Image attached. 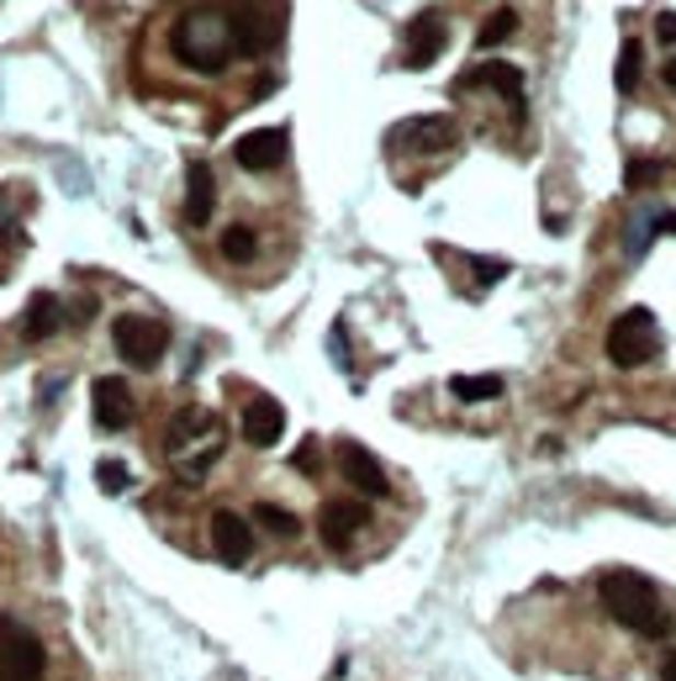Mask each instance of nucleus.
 <instances>
[{
  "label": "nucleus",
  "mask_w": 676,
  "mask_h": 681,
  "mask_svg": "<svg viewBox=\"0 0 676 681\" xmlns=\"http://www.w3.org/2000/svg\"><path fill=\"white\" fill-rule=\"evenodd\" d=\"M597 597H603V608H608L623 628H634V634H645V639L672 634V628H666V613H661V587H655L650 576H640V570H608V576L597 581Z\"/></svg>",
  "instance_id": "nucleus-1"
},
{
  "label": "nucleus",
  "mask_w": 676,
  "mask_h": 681,
  "mask_svg": "<svg viewBox=\"0 0 676 681\" xmlns=\"http://www.w3.org/2000/svg\"><path fill=\"white\" fill-rule=\"evenodd\" d=\"M170 48L185 69L196 74H222L233 59V32L222 11H185L175 27H170Z\"/></svg>",
  "instance_id": "nucleus-2"
},
{
  "label": "nucleus",
  "mask_w": 676,
  "mask_h": 681,
  "mask_svg": "<svg viewBox=\"0 0 676 681\" xmlns=\"http://www.w3.org/2000/svg\"><path fill=\"white\" fill-rule=\"evenodd\" d=\"M164 449H170V460H175V471L185 475V481H202V475L211 471V460L222 454V423L206 413V407H185V413H175V423H170Z\"/></svg>",
  "instance_id": "nucleus-3"
},
{
  "label": "nucleus",
  "mask_w": 676,
  "mask_h": 681,
  "mask_svg": "<svg viewBox=\"0 0 676 681\" xmlns=\"http://www.w3.org/2000/svg\"><path fill=\"white\" fill-rule=\"evenodd\" d=\"M655 355H661V323H655V312L650 307L618 312L614 327H608V359H614L618 370H640Z\"/></svg>",
  "instance_id": "nucleus-4"
},
{
  "label": "nucleus",
  "mask_w": 676,
  "mask_h": 681,
  "mask_svg": "<svg viewBox=\"0 0 676 681\" xmlns=\"http://www.w3.org/2000/svg\"><path fill=\"white\" fill-rule=\"evenodd\" d=\"M112 344H117V355L133 370H153L164 359V349H170V327L159 318H144V312H122L112 323Z\"/></svg>",
  "instance_id": "nucleus-5"
},
{
  "label": "nucleus",
  "mask_w": 676,
  "mask_h": 681,
  "mask_svg": "<svg viewBox=\"0 0 676 681\" xmlns=\"http://www.w3.org/2000/svg\"><path fill=\"white\" fill-rule=\"evenodd\" d=\"M43 671H48L43 639L16 619H0V681H43Z\"/></svg>",
  "instance_id": "nucleus-6"
},
{
  "label": "nucleus",
  "mask_w": 676,
  "mask_h": 681,
  "mask_svg": "<svg viewBox=\"0 0 676 681\" xmlns=\"http://www.w3.org/2000/svg\"><path fill=\"white\" fill-rule=\"evenodd\" d=\"M90 407H95V428H106V434L133 428V417H138L133 385L122 381V376H95V385H90Z\"/></svg>",
  "instance_id": "nucleus-7"
},
{
  "label": "nucleus",
  "mask_w": 676,
  "mask_h": 681,
  "mask_svg": "<svg viewBox=\"0 0 676 681\" xmlns=\"http://www.w3.org/2000/svg\"><path fill=\"white\" fill-rule=\"evenodd\" d=\"M391 138L397 143H408L417 153H444L455 149V138H460V122L449 117V112H428V117H408L391 127Z\"/></svg>",
  "instance_id": "nucleus-8"
},
{
  "label": "nucleus",
  "mask_w": 676,
  "mask_h": 681,
  "mask_svg": "<svg viewBox=\"0 0 676 681\" xmlns=\"http://www.w3.org/2000/svg\"><path fill=\"white\" fill-rule=\"evenodd\" d=\"M444 43H449V22H444V11H417V16L408 22L402 64H408V69H428V64L444 54Z\"/></svg>",
  "instance_id": "nucleus-9"
},
{
  "label": "nucleus",
  "mask_w": 676,
  "mask_h": 681,
  "mask_svg": "<svg viewBox=\"0 0 676 681\" xmlns=\"http://www.w3.org/2000/svg\"><path fill=\"white\" fill-rule=\"evenodd\" d=\"M471 85H492L502 90V101H507V112H513V122H524V69L518 64H507V59H486V64H476L471 74H460V90H471Z\"/></svg>",
  "instance_id": "nucleus-10"
},
{
  "label": "nucleus",
  "mask_w": 676,
  "mask_h": 681,
  "mask_svg": "<svg viewBox=\"0 0 676 681\" xmlns=\"http://www.w3.org/2000/svg\"><path fill=\"white\" fill-rule=\"evenodd\" d=\"M238 428H243V439H249L254 449L280 445V434H286V407H280L275 396H249V402H243V417H238Z\"/></svg>",
  "instance_id": "nucleus-11"
},
{
  "label": "nucleus",
  "mask_w": 676,
  "mask_h": 681,
  "mask_svg": "<svg viewBox=\"0 0 676 681\" xmlns=\"http://www.w3.org/2000/svg\"><path fill=\"white\" fill-rule=\"evenodd\" d=\"M211 550H217L222 565H243L254 555V529L238 518L233 507H217V512H211Z\"/></svg>",
  "instance_id": "nucleus-12"
},
{
  "label": "nucleus",
  "mask_w": 676,
  "mask_h": 681,
  "mask_svg": "<svg viewBox=\"0 0 676 681\" xmlns=\"http://www.w3.org/2000/svg\"><path fill=\"white\" fill-rule=\"evenodd\" d=\"M233 159L249 170V175H265V170H275V164L286 159V127H254L249 138H238V143H233Z\"/></svg>",
  "instance_id": "nucleus-13"
},
{
  "label": "nucleus",
  "mask_w": 676,
  "mask_h": 681,
  "mask_svg": "<svg viewBox=\"0 0 676 681\" xmlns=\"http://www.w3.org/2000/svg\"><path fill=\"white\" fill-rule=\"evenodd\" d=\"M339 465H344V475H350V486H359L365 497H386L391 492V481H386L381 460L370 454V449H359L354 439H344L339 445Z\"/></svg>",
  "instance_id": "nucleus-14"
},
{
  "label": "nucleus",
  "mask_w": 676,
  "mask_h": 681,
  "mask_svg": "<svg viewBox=\"0 0 676 681\" xmlns=\"http://www.w3.org/2000/svg\"><path fill=\"white\" fill-rule=\"evenodd\" d=\"M365 518H370V512H365V503H354V497H339V503H328V507H323L318 529H323V539L333 544V550H344L354 533L365 529Z\"/></svg>",
  "instance_id": "nucleus-15"
},
{
  "label": "nucleus",
  "mask_w": 676,
  "mask_h": 681,
  "mask_svg": "<svg viewBox=\"0 0 676 681\" xmlns=\"http://www.w3.org/2000/svg\"><path fill=\"white\" fill-rule=\"evenodd\" d=\"M211 211H217V180H211V170L196 159V164L185 170V222H191V228H206Z\"/></svg>",
  "instance_id": "nucleus-16"
},
{
  "label": "nucleus",
  "mask_w": 676,
  "mask_h": 681,
  "mask_svg": "<svg viewBox=\"0 0 676 681\" xmlns=\"http://www.w3.org/2000/svg\"><path fill=\"white\" fill-rule=\"evenodd\" d=\"M64 327V307L54 291H37V297L27 301V318H22V338H32V344H43V338H54Z\"/></svg>",
  "instance_id": "nucleus-17"
},
{
  "label": "nucleus",
  "mask_w": 676,
  "mask_h": 681,
  "mask_svg": "<svg viewBox=\"0 0 676 681\" xmlns=\"http://www.w3.org/2000/svg\"><path fill=\"white\" fill-rule=\"evenodd\" d=\"M640 69H645V43H640V37H623V48H618V74H614L618 95H634V90H640Z\"/></svg>",
  "instance_id": "nucleus-18"
},
{
  "label": "nucleus",
  "mask_w": 676,
  "mask_h": 681,
  "mask_svg": "<svg viewBox=\"0 0 676 681\" xmlns=\"http://www.w3.org/2000/svg\"><path fill=\"white\" fill-rule=\"evenodd\" d=\"M513 32H518V11H513V5H502V11H492V22H486V27L476 32V48L486 54V48H497V43H507Z\"/></svg>",
  "instance_id": "nucleus-19"
},
{
  "label": "nucleus",
  "mask_w": 676,
  "mask_h": 681,
  "mask_svg": "<svg viewBox=\"0 0 676 681\" xmlns=\"http://www.w3.org/2000/svg\"><path fill=\"white\" fill-rule=\"evenodd\" d=\"M449 391L460 402H492V396H502V376H455Z\"/></svg>",
  "instance_id": "nucleus-20"
},
{
  "label": "nucleus",
  "mask_w": 676,
  "mask_h": 681,
  "mask_svg": "<svg viewBox=\"0 0 676 681\" xmlns=\"http://www.w3.org/2000/svg\"><path fill=\"white\" fill-rule=\"evenodd\" d=\"M254 254H260V238H254V228L233 222V228L222 233V259H233V265H249Z\"/></svg>",
  "instance_id": "nucleus-21"
},
{
  "label": "nucleus",
  "mask_w": 676,
  "mask_h": 681,
  "mask_svg": "<svg viewBox=\"0 0 676 681\" xmlns=\"http://www.w3.org/2000/svg\"><path fill=\"white\" fill-rule=\"evenodd\" d=\"M254 518H260V529L280 533V539H296V533H301V518L286 512V507H275V503H260V507H254Z\"/></svg>",
  "instance_id": "nucleus-22"
},
{
  "label": "nucleus",
  "mask_w": 676,
  "mask_h": 681,
  "mask_svg": "<svg viewBox=\"0 0 676 681\" xmlns=\"http://www.w3.org/2000/svg\"><path fill=\"white\" fill-rule=\"evenodd\" d=\"M655 180H661V159H629V164H623V185H629V191H645Z\"/></svg>",
  "instance_id": "nucleus-23"
},
{
  "label": "nucleus",
  "mask_w": 676,
  "mask_h": 681,
  "mask_svg": "<svg viewBox=\"0 0 676 681\" xmlns=\"http://www.w3.org/2000/svg\"><path fill=\"white\" fill-rule=\"evenodd\" d=\"M95 486H101V492H127L133 475H127L122 460H101V465H95Z\"/></svg>",
  "instance_id": "nucleus-24"
},
{
  "label": "nucleus",
  "mask_w": 676,
  "mask_h": 681,
  "mask_svg": "<svg viewBox=\"0 0 676 681\" xmlns=\"http://www.w3.org/2000/svg\"><path fill=\"white\" fill-rule=\"evenodd\" d=\"M291 465H296V471H301V475H318V471H323V445H318V434H312V439H301V445H296Z\"/></svg>",
  "instance_id": "nucleus-25"
},
{
  "label": "nucleus",
  "mask_w": 676,
  "mask_h": 681,
  "mask_svg": "<svg viewBox=\"0 0 676 681\" xmlns=\"http://www.w3.org/2000/svg\"><path fill=\"white\" fill-rule=\"evenodd\" d=\"M507 275V259H476V286H497Z\"/></svg>",
  "instance_id": "nucleus-26"
},
{
  "label": "nucleus",
  "mask_w": 676,
  "mask_h": 681,
  "mask_svg": "<svg viewBox=\"0 0 676 681\" xmlns=\"http://www.w3.org/2000/svg\"><path fill=\"white\" fill-rule=\"evenodd\" d=\"M655 37H661V43H672V48H676V11H666V16H655Z\"/></svg>",
  "instance_id": "nucleus-27"
},
{
  "label": "nucleus",
  "mask_w": 676,
  "mask_h": 681,
  "mask_svg": "<svg viewBox=\"0 0 676 681\" xmlns=\"http://www.w3.org/2000/svg\"><path fill=\"white\" fill-rule=\"evenodd\" d=\"M661 681H676V650L661 655Z\"/></svg>",
  "instance_id": "nucleus-28"
},
{
  "label": "nucleus",
  "mask_w": 676,
  "mask_h": 681,
  "mask_svg": "<svg viewBox=\"0 0 676 681\" xmlns=\"http://www.w3.org/2000/svg\"><path fill=\"white\" fill-rule=\"evenodd\" d=\"M661 80H666V85L676 90V59H666V69H661Z\"/></svg>",
  "instance_id": "nucleus-29"
},
{
  "label": "nucleus",
  "mask_w": 676,
  "mask_h": 681,
  "mask_svg": "<svg viewBox=\"0 0 676 681\" xmlns=\"http://www.w3.org/2000/svg\"><path fill=\"white\" fill-rule=\"evenodd\" d=\"M661 233H676V211H672V217H666V222H661Z\"/></svg>",
  "instance_id": "nucleus-30"
},
{
  "label": "nucleus",
  "mask_w": 676,
  "mask_h": 681,
  "mask_svg": "<svg viewBox=\"0 0 676 681\" xmlns=\"http://www.w3.org/2000/svg\"><path fill=\"white\" fill-rule=\"evenodd\" d=\"M5 222H11V217H5V207H0V228H5Z\"/></svg>",
  "instance_id": "nucleus-31"
}]
</instances>
